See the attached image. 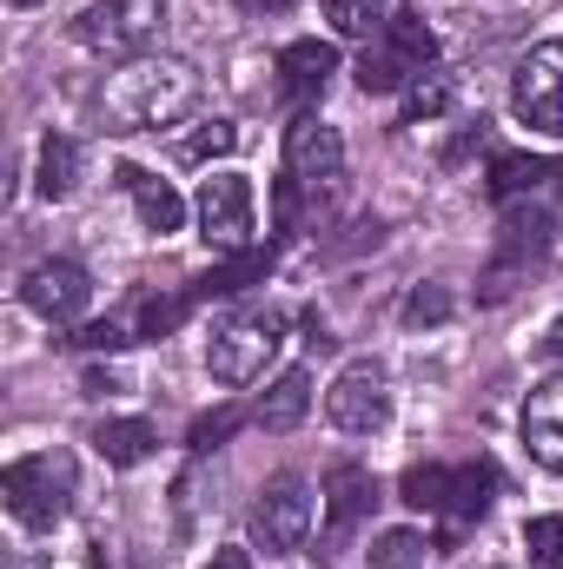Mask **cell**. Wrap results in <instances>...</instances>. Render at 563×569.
I'll use <instances>...</instances> for the list:
<instances>
[{"label":"cell","mask_w":563,"mask_h":569,"mask_svg":"<svg viewBox=\"0 0 563 569\" xmlns=\"http://www.w3.org/2000/svg\"><path fill=\"white\" fill-rule=\"evenodd\" d=\"M444 318H451V291L444 284H418L405 298V325H444Z\"/></svg>","instance_id":"cell-30"},{"label":"cell","mask_w":563,"mask_h":569,"mask_svg":"<svg viewBox=\"0 0 563 569\" xmlns=\"http://www.w3.org/2000/svg\"><path fill=\"white\" fill-rule=\"evenodd\" d=\"M332 73H338V53L325 47V40H292L279 53V87L292 107H305V100H318L325 87H332Z\"/></svg>","instance_id":"cell-13"},{"label":"cell","mask_w":563,"mask_h":569,"mask_svg":"<svg viewBox=\"0 0 563 569\" xmlns=\"http://www.w3.org/2000/svg\"><path fill=\"white\" fill-rule=\"evenodd\" d=\"M338 166H345L338 127H325V120H312V113H298V120L285 127V172H292L298 186H325V179H338Z\"/></svg>","instance_id":"cell-11"},{"label":"cell","mask_w":563,"mask_h":569,"mask_svg":"<svg viewBox=\"0 0 563 569\" xmlns=\"http://www.w3.org/2000/svg\"><path fill=\"white\" fill-rule=\"evenodd\" d=\"M544 358H563V318L551 325V338H544Z\"/></svg>","instance_id":"cell-35"},{"label":"cell","mask_w":563,"mask_h":569,"mask_svg":"<svg viewBox=\"0 0 563 569\" xmlns=\"http://www.w3.org/2000/svg\"><path fill=\"white\" fill-rule=\"evenodd\" d=\"M73 179H80V146L67 140V133H47V140H40L33 192H40V199H67V192H73Z\"/></svg>","instance_id":"cell-18"},{"label":"cell","mask_w":563,"mask_h":569,"mask_svg":"<svg viewBox=\"0 0 563 569\" xmlns=\"http://www.w3.org/2000/svg\"><path fill=\"white\" fill-rule=\"evenodd\" d=\"M451 477H457V470H444V463H418V470H405L398 497H405L412 510H451Z\"/></svg>","instance_id":"cell-22"},{"label":"cell","mask_w":563,"mask_h":569,"mask_svg":"<svg viewBox=\"0 0 563 569\" xmlns=\"http://www.w3.org/2000/svg\"><path fill=\"white\" fill-rule=\"evenodd\" d=\"M491 497H497V470H491V463H457V477H451V510H457V523L484 517Z\"/></svg>","instance_id":"cell-20"},{"label":"cell","mask_w":563,"mask_h":569,"mask_svg":"<svg viewBox=\"0 0 563 569\" xmlns=\"http://www.w3.org/2000/svg\"><path fill=\"white\" fill-rule=\"evenodd\" d=\"M279 345H285V311L253 305V311H239V318H226V325L213 331L206 365H213L219 385H253V378H266V365H273Z\"/></svg>","instance_id":"cell-3"},{"label":"cell","mask_w":563,"mask_h":569,"mask_svg":"<svg viewBox=\"0 0 563 569\" xmlns=\"http://www.w3.org/2000/svg\"><path fill=\"white\" fill-rule=\"evenodd\" d=\"M93 450H100L113 470H134V463H146V457L159 450V430L146 425V418H107V425L93 430Z\"/></svg>","instance_id":"cell-17"},{"label":"cell","mask_w":563,"mask_h":569,"mask_svg":"<svg viewBox=\"0 0 563 569\" xmlns=\"http://www.w3.org/2000/svg\"><path fill=\"white\" fill-rule=\"evenodd\" d=\"M325 411H332V425L352 430V437L385 430L392 425V385H385V371L378 365H345L338 385L325 391Z\"/></svg>","instance_id":"cell-9"},{"label":"cell","mask_w":563,"mask_h":569,"mask_svg":"<svg viewBox=\"0 0 563 569\" xmlns=\"http://www.w3.org/2000/svg\"><path fill=\"white\" fill-rule=\"evenodd\" d=\"M551 239H557V226H551V212H544V206H511V212H504V226H497L504 266L484 279V298H491V305H497V298H511L517 279H524L531 266H544V259H551Z\"/></svg>","instance_id":"cell-6"},{"label":"cell","mask_w":563,"mask_h":569,"mask_svg":"<svg viewBox=\"0 0 563 569\" xmlns=\"http://www.w3.org/2000/svg\"><path fill=\"white\" fill-rule=\"evenodd\" d=\"M67 345H73V351H120V345H134V338H127V331L107 318V325H87V331H73Z\"/></svg>","instance_id":"cell-33"},{"label":"cell","mask_w":563,"mask_h":569,"mask_svg":"<svg viewBox=\"0 0 563 569\" xmlns=\"http://www.w3.org/2000/svg\"><path fill=\"white\" fill-rule=\"evenodd\" d=\"M524 450L551 470V477H563V378H544L531 398H524Z\"/></svg>","instance_id":"cell-12"},{"label":"cell","mask_w":563,"mask_h":569,"mask_svg":"<svg viewBox=\"0 0 563 569\" xmlns=\"http://www.w3.org/2000/svg\"><path fill=\"white\" fill-rule=\"evenodd\" d=\"M524 550L537 569H563V517H531L524 523Z\"/></svg>","instance_id":"cell-28"},{"label":"cell","mask_w":563,"mask_h":569,"mask_svg":"<svg viewBox=\"0 0 563 569\" xmlns=\"http://www.w3.org/2000/svg\"><path fill=\"white\" fill-rule=\"evenodd\" d=\"M13 7H40V0H13Z\"/></svg>","instance_id":"cell-37"},{"label":"cell","mask_w":563,"mask_h":569,"mask_svg":"<svg viewBox=\"0 0 563 569\" xmlns=\"http://www.w3.org/2000/svg\"><path fill=\"white\" fill-rule=\"evenodd\" d=\"M100 100H107V120L120 133H159V127H172V120H186L199 107V73L186 60H172V53H159V60L140 53L107 80Z\"/></svg>","instance_id":"cell-1"},{"label":"cell","mask_w":563,"mask_h":569,"mask_svg":"<svg viewBox=\"0 0 563 569\" xmlns=\"http://www.w3.org/2000/svg\"><path fill=\"white\" fill-rule=\"evenodd\" d=\"M246 7H253V13H279L285 0H246Z\"/></svg>","instance_id":"cell-36"},{"label":"cell","mask_w":563,"mask_h":569,"mask_svg":"<svg viewBox=\"0 0 563 569\" xmlns=\"http://www.w3.org/2000/svg\"><path fill=\"white\" fill-rule=\"evenodd\" d=\"M273 266V252H239V266H226V272H213V279L192 284V298H233V291H246V279H259Z\"/></svg>","instance_id":"cell-25"},{"label":"cell","mask_w":563,"mask_h":569,"mask_svg":"<svg viewBox=\"0 0 563 569\" xmlns=\"http://www.w3.org/2000/svg\"><path fill=\"white\" fill-rule=\"evenodd\" d=\"M233 430H239V411H213V418H192V437H186V443H192V450H219Z\"/></svg>","instance_id":"cell-32"},{"label":"cell","mask_w":563,"mask_h":569,"mask_svg":"<svg viewBox=\"0 0 563 569\" xmlns=\"http://www.w3.org/2000/svg\"><path fill=\"white\" fill-rule=\"evenodd\" d=\"M418 80V67L385 40V47H365V60H358V87L365 93H398V87H412Z\"/></svg>","instance_id":"cell-19"},{"label":"cell","mask_w":563,"mask_h":569,"mask_svg":"<svg viewBox=\"0 0 563 569\" xmlns=\"http://www.w3.org/2000/svg\"><path fill=\"white\" fill-rule=\"evenodd\" d=\"M120 186L134 192V206H140V226L146 232H179L186 226V206H179V192L166 186V179H152V172H140V166H120Z\"/></svg>","instance_id":"cell-15"},{"label":"cell","mask_w":563,"mask_h":569,"mask_svg":"<svg viewBox=\"0 0 563 569\" xmlns=\"http://www.w3.org/2000/svg\"><path fill=\"white\" fill-rule=\"evenodd\" d=\"M385 33H392V47H398V53H405V60H412V67H431V53H437V40H431V27H424L418 13H392V20H385Z\"/></svg>","instance_id":"cell-26"},{"label":"cell","mask_w":563,"mask_h":569,"mask_svg":"<svg viewBox=\"0 0 563 569\" xmlns=\"http://www.w3.org/2000/svg\"><path fill=\"white\" fill-rule=\"evenodd\" d=\"M424 557H431V543H424L418 530H385L372 543V569H418Z\"/></svg>","instance_id":"cell-24"},{"label":"cell","mask_w":563,"mask_h":569,"mask_svg":"<svg viewBox=\"0 0 563 569\" xmlns=\"http://www.w3.org/2000/svg\"><path fill=\"white\" fill-rule=\"evenodd\" d=\"M192 305H199V298H146L140 305V338H166Z\"/></svg>","instance_id":"cell-29"},{"label":"cell","mask_w":563,"mask_h":569,"mask_svg":"<svg viewBox=\"0 0 563 569\" xmlns=\"http://www.w3.org/2000/svg\"><path fill=\"white\" fill-rule=\"evenodd\" d=\"M544 179H551V159H524V152H497V159H491V192H497V199L537 192Z\"/></svg>","instance_id":"cell-21"},{"label":"cell","mask_w":563,"mask_h":569,"mask_svg":"<svg viewBox=\"0 0 563 569\" xmlns=\"http://www.w3.org/2000/svg\"><path fill=\"white\" fill-rule=\"evenodd\" d=\"M206 569H253V557H246V550H219Z\"/></svg>","instance_id":"cell-34"},{"label":"cell","mask_w":563,"mask_h":569,"mask_svg":"<svg viewBox=\"0 0 563 569\" xmlns=\"http://www.w3.org/2000/svg\"><path fill=\"white\" fill-rule=\"evenodd\" d=\"M372 503H378V483H372V470H358V463H338L332 477H325V510H332V537H345L358 517H372Z\"/></svg>","instance_id":"cell-14"},{"label":"cell","mask_w":563,"mask_h":569,"mask_svg":"<svg viewBox=\"0 0 563 569\" xmlns=\"http://www.w3.org/2000/svg\"><path fill=\"white\" fill-rule=\"evenodd\" d=\"M199 239L213 252H253V179L213 172L199 186Z\"/></svg>","instance_id":"cell-7"},{"label":"cell","mask_w":563,"mask_h":569,"mask_svg":"<svg viewBox=\"0 0 563 569\" xmlns=\"http://www.w3.org/2000/svg\"><path fill=\"white\" fill-rule=\"evenodd\" d=\"M20 298H27L47 325H73V318L93 305V279H87L73 259H40V266L20 279Z\"/></svg>","instance_id":"cell-10"},{"label":"cell","mask_w":563,"mask_h":569,"mask_svg":"<svg viewBox=\"0 0 563 569\" xmlns=\"http://www.w3.org/2000/svg\"><path fill=\"white\" fill-rule=\"evenodd\" d=\"M239 146V127L233 120H206L192 140H186V159H219V152H233Z\"/></svg>","instance_id":"cell-31"},{"label":"cell","mask_w":563,"mask_h":569,"mask_svg":"<svg viewBox=\"0 0 563 569\" xmlns=\"http://www.w3.org/2000/svg\"><path fill=\"white\" fill-rule=\"evenodd\" d=\"M305 411H312V371L305 365H292V371H279V385L259 398V430H273V437H285V430L305 425Z\"/></svg>","instance_id":"cell-16"},{"label":"cell","mask_w":563,"mask_h":569,"mask_svg":"<svg viewBox=\"0 0 563 569\" xmlns=\"http://www.w3.org/2000/svg\"><path fill=\"white\" fill-rule=\"evenodd\" d=\"M444 107H451V80H444V73H431V67H424L418 80H412V87H405V120H437V113H444Z\"/></svg>","instance_id":"cell-27"},{"label":"cell","mask_w":563,"mask_h":569,"mask_svg":"<svg viewBox=\"0 0 563 569\" xmlns=\"http://www.w3.org/2000/svg\"><path fill=\"white\" fill-rule=\"evenodd\" d=\"M159 27H166V0H93V7L80 13L73 33H80L93 53L140 60L146 47L159 40Z\"/></svg>","instance_id":"cell-5"},{"label":"cell","mask_w":563,"mask_h":569,"mask_svg":"<svg viewBox=\"0 0 563 569\" xmlns=\"http://www.w3.org/2000/svg\"><path fill=\"white\" fill-rule=\"evenodd\" d=\"M511 113L544 133V140H563V40H544L517 60L511 73Z\"/></svg>","instance_id":"cell-4"},{"label":"cell","mask_w":563,"mask_h":569,"mask_svg":"<svg viewBox=\"0 0 563 569\" xmlns=\"http://www.w3.org/2000/svg\"><path fill=\"white\" fill-rule=\"evenodd\" d=\"M7 510L27 523V530H53L67 510H73V457L67 450H33V457H13L7 477Z\"/></svg>","instance_id":"cell-2"},{"label":"cell","mask_w":563,"mask_h":569,"mask_svg":"<svg viewBox=\"0 0 563 569\" xmlns=\"http://www.w3.org/2000/svg\"><path fill=\"white\" fill-rule=\"evenodd\" d=\"M325 20L345 33V40H372L385 27V0H325Z\"/></svg>","instance_id":"cell-23"},{"label":"cell","mask_w":563,"mask_h":569,"mask_svg":"<svg viewBox=\"0 0 563 569\" xmlns=\"http://www.w3.org/2000/svg\"><path fill=\"white\" fill-rule=\"evenodd\" d=\"M305 530H312V483H305V477H273V483L259 490V503H253V537H259V550H266V557H285V550L305 543Z\"/></svg>","instance_id":"cell-8"}]
</instances>
